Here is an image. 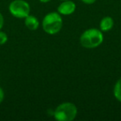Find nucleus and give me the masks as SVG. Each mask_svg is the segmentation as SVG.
I'll return each instance as SVG.
<instances>
[{"label": "nucleus", "mask_w": 121, "mask_h": 121, "mask_svg": "<svg viewBox=\"0 0 121 121\" xmlns=\"http://www.w3.org/2000/svg\"><path fill=\"white\" fill-rule=\"evenodd\" d=\"M4 25V17L3 16V14L0 13V30L3 28Z\"/></svg>", "instance_id": "10"}, {"label": "nucleus", "mask_w": 121, "mask_h": 121, "mask_svg": "<svg viewBox=\"0 0 121 121\" xmlns=\"http://www.w3.org/2000/svg\"><path fill=\"white\" fill-rule=\"evenodd\" d=\"M77 108L71 102L60 104L54 111V118L58 121H71L77 115Z\"/></svg>", "instance_id": "3"}, {"label": "nucleus", "mask_w": 121, "mask_h": 121, "mask_svg": "<svg viewBox=\"0 0 121 121\" xmlns=\"http://www.w3.org/2000/svg\"><path fill=\"white\" fill-rule=\"evenodd\" d=\"M104 41L102 31L97 28H90L86 30L80 37L81 45L85 48L93 49L101 45Z\"/></svg>", "instance_id": "1"}, {"label": "nucleus", "mask_w": 121, "mask_h": 121, "mask_svg": "<svg viewBox=\"0 0 121 121\" xmlns=\"http://www.w3.org/2000/svg\"><path fill=\"white\" fill-rule=\"evenodd\" d=\"M114 19L111 17H104L101 19L100 22H99V29L102 32H109L114 27Z\"/></svg>", "instance_id": "7"}, {"label": "nucleus", "mask_w": 121, "mask_h": 121, "mask_svg": "<svg viewBox=\"0 0 121 121\" xmlns=\"http://www.w3.org/2000/svg\"><path fill=\"white\" fill-rule=\"evenodd\" d=\"M76 5L71 0H65L58 6L57 8V12L60 15H71L76 11Z\"/></svg>", "instance_id": "5"}, {"label": "nucleus", "mask_w": 121, "mask_h": 121, "mask_svg": "<svg viewBox=\"0 0 121 121\" xmlns=\"http://www.w3.org/2000/svg\"><path fill=\"white\" fill-rule=\"evenodd\" d=\"M8 42V35L6 32L0 30V46L4 45Z\"/></svg>", "instance_id": "9"}, {"label": "nucleus", "mask_w": 121, "mask_h": 121, "mask_svg": "<svg viewBox=\"0 0 121 121\" xmlns=\"http://www.w3.org/2000/svg\"><path fill=\"white\" fill-rule=\"evenodd\" d=\"M114 96L118 101L121 102V78H119L114 85Z\"/></svg>", "instance_id": "8"}, {"label": "nucleus", "mask_w": 121, "mask_h": 121, "mask_svg": "<svg viewBox=\"0 0 121 121\" xmlns=\"http://www.w3.org/2000/svg\"><path fill=\"white\" fill-rule=\"evenodd\" d=\"M62 17L58 12H51L42 19V28L49 35L58 33L62 27Z\"/></svg>", "instance_id": "2"}, {"label": "nucleus", "mask_w": 121, "mask_h": 121, "mask_svg": "<svg viewBox=\"0 0 121 121\" xmlns=\"http://www.w3.org/2000/svg\"><path fill=\"white\" fill-rule=\"evenodd\" d=\"M51 0H39V2L42 3V4H47V3L50 2Z\"/></svg>", "instance_id": "13"}, {"label": "nucleus", "mask_w": 121, "mask_h": 121, "mask_svg": "<svg viewBox=\"0 0 121 121\" xmlns=\"http://www.w3.org/2000/svg\"><path fill=\"white\" fill-rule=\"evenodd\" d=\"M4 91L2 88L0 87V104L4 101Z\"/></svg>", "instance_id": "12"}, {"label": "nucleus", "mask_w": 121, "mask_h": 121, "mask_svg": "<svg viewBox=\"0 0 121 121\" xmlns=\"http://www.w3.org/2000/svg\"><path fill=\"white\" fill-rule=\"evenodd\" d=\"M24 19H25V21H24L25 26L29 30H32V31L37 30V28L39 27V25H40V22H39V20L35 16H32L29 14Z\"/></svg>", "instance_id": "6"}, {"label": "nucleus", "mask_w": 121, "mask_h": 121, "mask_svg": "<svg viewBox=\"0 0 121 121\" xmlns=\"http://www.w3.org/2000/svg\"><path fill=\"white\" fill-rule=\"evenodd\" d=\"M81 1L82 3H84L85 4H88V5H91V4H95L96 0H81Z\"/></svg>", "instance_id": "11"}, {"label": "nucleus", "mask_w": 121, "mask_h": 121, "mask_svg": "<svg viewBox=\"0 0 121 121\" xmlns=\"http://www.w3.org/2000/svg\"><path fill=\"white\" fill-rule=\"evenodd\" d=\"M9 12L17 18H25L30 14L31 8L25 0H13L9 4Z\"/></svg>", "instance_id": "4"}, {"label": "nucleus", "mask_w": 121, "mask_h": 121, "mask_svg": "<svg viewBox=\"0 0 121 121\" xmlns=\"http://www.w3.org/2000/svg\"><path fill=\"white\" fill-rule=\"evenodd\" d=\"M60 1H65V0H60Z\"/></svg>", "instance_id": "14"}]
</instances>
